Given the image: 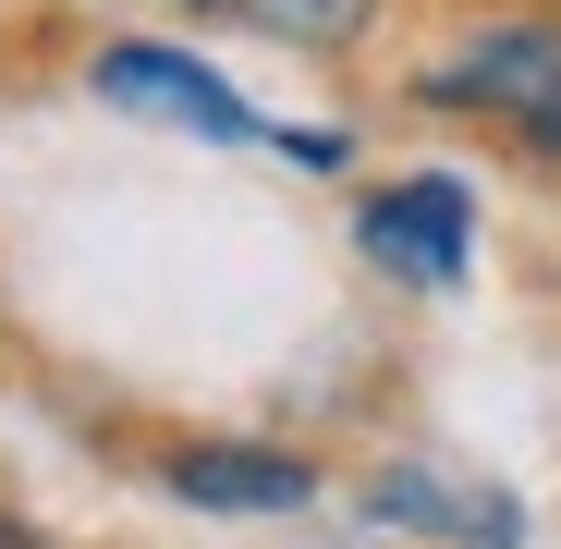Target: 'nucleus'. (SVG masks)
Here are the masks:
<instances>
[{
  "mask_svg": "<svg viewBox=\"0 0 561 549\" xmlns=\"http://www.w3.org/2000/svg\"><path fill=\"white\" fill-rule=\"evenodd\" d=\"M99 99L135 111V123H183V135H208V147H244V135H256V111L232 99L196 49H147V37L99 49Z\"/></svg>",
  "mask_w": 561,
  "mask_h": 549,
  "instance_id": "f257e3e1",
  "label": "nucleus"
},
{
  "mask_svg": "<svg viewBox=\"0 0 561 549\" xmlns=\"http://www.w3.org/2000/svg\"><path fill=\"white\" fill-rule=\"evenodd\" d=\"M0 549H37V537H25V525H0Z\"/></svg>",
  "mask_w": 561,
  "mask_h": 549,
  "instance_id": "6e6552de",
  "label": "nucleus"
},
{
  "mask_svg": "<svg viewBox=\"0 0 561 549\" xmlns=\"http://www.w3.org/2000/svg\"><path fill=\"white\" fill-rule=\"evenodd\" d=\"M525 147H549V159H561V99H549V111L525 123Z\"/></svg>",
  "mask_w": 561,
  "mask_h": 549,
  "instance_id": "0eeeda50",
  "label": "nucleus"
},
{
  "mask_svg": "<svg viewBox=\"0 0 561 549\" xmlns=\"http://www.w3.org/2000/svg\"><path fill=\"white\" fill-rule=\"evenodd\" d=\"M427 99L439 111H501L513 135L561 99V37L549 25H501V37H477V49H451L439 73H427Z\"/></svg>",
  "mask_w": 561,
  "mask_h": 549,
  "instance_id": "20e7f679",
  "label": "nucleus"
},
{
  "mask_svg": "<svg viewBox=\"0 0 561 549\" xmlns=\"http://www.w3.org/2000/svg\"><path fill=\"white\" fill-rule=\"evenodd\" d=\"M366 525H403V537H451V549H513L525 513L489 477H439V465H379L366 477Z\"/></svg>",
  "mask_w": 561,
  "mask_h": 549,
  "instance_id": "7ed1b4c3",
  "label": "nucleus"
},
{
  "mask_svg": "<svg viewBox=\"0 0 561 549\" xmlns=\"http://www.w3.org/2000/svg\"><path fill=\"white\" fill-rule=\"evenodd\" d=\"M366 256L391 268V282H463V232H477V196H463L451 171H415V183H391V196H366Z\"/></svg>",
  "mask_w": 561,
  "mask_h": 549,
  "instance_id": "f03ea898",
  "label": "nucleus"
},
{
  "mask_svg": "<svg viewBox=\"0 0 561 549\" xmlns=\"http://www.w3.org/2000/svg\"><path fill=\"white\" fill-rule=\"evenodd\" d=\"M171 501H196V513H306V451H256V439H183L171 465H159Z\"/></svg>",
  "mask_w": 561,
  "mask_h": 549,
  "instance_id": "39448f33",
  "label": "nucleus"
},
{
  "mask_svg": "<svg viewBox=\"0 0 561 549\" xmlns=\"http://www.w3.org/2000/svg\"><path fill=\"white\" fill-rule=\"evenodd\" d=\"M244 13H256L280 49H342V37H366L379 0H244Z\"/></svg>",
  "mask_w": 561,
  "mask_h": 549,
  "instance_id": "423d86ee",
  "label": "nucleus"
}]
</instances>
